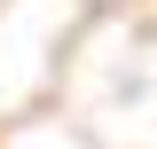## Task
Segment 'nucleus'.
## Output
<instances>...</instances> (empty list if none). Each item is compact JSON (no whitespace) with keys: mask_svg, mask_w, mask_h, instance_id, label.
I'll return each instance as SVG.
<instances>
[]
</instances>
